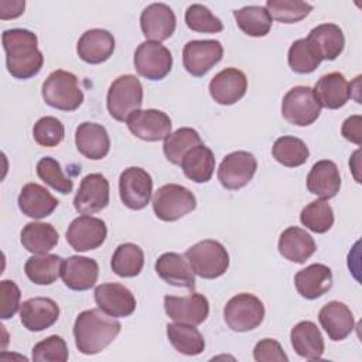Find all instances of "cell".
I'll list each match as a JSON object with an SVG mask.
<instances>
[{"label":"cell","instance_id":"obj_13","mask_svg":"<svg viewBox=\"0 0 362 362\" xmlns=\"http://www.w3.org/2000/svg\"><path fill=\"white\" fill-rule=\"evenodd\" d=\"M257 168L255 156L249 151H233L228 154L218 168V180L226 189L243 188L253 178Z\"/></svg>","mask_w":362,"mask_h":362},{"label":"cell","instance_id":"obj_34","mask_svg":"<svg viewBox=\"0 0 362 362\" xmlns=\"http://www.w3.org/2000/svg\"><path fill=\"white\" fill-rule=\"evenodd\" d=\"M21 245L34 255H45L58 243L59 235L51 223L30 222L21 230Z\"/></svg>","mask_w":362,"mask_h":362},{"label":"cell","instance_id":"obj_25","mask_svg":"<svg viewBox=\"0 0 362 362\" xmlns=\"http://www.w3.org/2000/svg\"><path fill=\"white\" fill-rule=\"evenodd\" d=\"M78 151L89 160H102L110 150V139L102 124L83 122L75 132Z\"/></svg>","mask_w":362,"mask_h":362},{"label":"cell","instance_id":"obj_8","mask_svg":"<svg viewBox=\"0 0 362 362\" xmlns=\"http://www.w3.org/2000/svg\"><path fill=\"white\" fill-rule=\"evenodd\" d=\"M320 113L321 105L310 86H294L283 98L281 115L294 126H310Z\"/></svg>","mask_w":362,"mask_h":362},{"label":"cell","instance_id":"obj_15","mask_svg":"<svg viewBox=\"0 0 362 362\" xmlns=\"http://www.w3.org/2000/svg\"><path fill=\"white\" fill-rule=\"evenodd\" d=\"M129 130L144 141L164 140L171 133V119L167 113L157 109L133 112L127 120Z\"/></svg>","mask_w":362,"mask_h":362},{"label":"cell","instance_id":"obj_1","mask_svg":"<svg viewBox=\"0 0 362 362\" xmlns=\"http://www.w3.org/2000/svg\"><path fill=\"white\" fill-rule=\"evenodd\" d=\"M6 51V65L11 76L30 79L35 76L44 64L42 52L38 49L37 35L25 28L6 30L1 35Z\"/></svg>","mask_w":362,"mask_h":362},{"label":"cell","instance_id":"obj_46","mask_svg":"<svg viewBox=\"0 0 362 362\" xmlns=\"http://www.w3.org/2000/svg\"><path fill=\"white\" fill-rule=\"evenodd\" d=\"M33 136L40 146L55 147L64 140L65 129L59 119L54 116H44L34 124Z\"/></svg>","mask_w":362,"mask_h":362},{"label":"cell","instance_id":"obj_21","mask_svg":"<svg viewBox=\"0 0 362 362\" xmlns=\"http://www.w3.org/2000/svg\"><path fill=\"white\" fill-rule=\"evenodd\" d=\"M59 317L58 304L48 297H34L20 305L21 324L33 332H40L57 322Z\"/></svg>","mask_w":362,"mask_h":362},{"label":"cell","instance_id":"obj_48","mask_svg":"<svg viewBox=\"0 0 362 362\" xmlns=\"http://www.w3.org/2000/svg\"><path fill=\"white\" fill-rule=\"evenodd\" d=\"M20 297H21L20 288L14 281L11 280L0 281V305H1L0 317L3 320H8L17 313L18 307L21 305Z\"/></svg>","mask_w":362,"mask_h":362},{"label":"cell","instance_id":"obj_5","mask_svg":"<svg viewBox=\"0 0 362 362\" xmlns=\"http://www.w3.org/2000/svg\"><path fill=\"white\" fill-rule=\"evenodd\" d=\"M143 105V86L134 75H120L116 78L106 96V106L110 116L117 122H126L127 117L140 110Z\"/></svg>","mask_w":362,"mask_h":362},{"label":"cell","instance_id":"obj_17","mask_svg":"<svg viewBox=\"0 0 362 362\" xmlns=\"http://www.w3.org/2000/svg\"><path fill=\"white\" fill-rule=\"evenodd\" d=\"M95 301L99 310L113 318L129 317L136 310L133 293L120 283H103L95 288Z\"/></svg>","mask_w":362,"mask_h":362},{"label":"cell","instance_id":"obj_2","mask_svg":"<svg viewBox=\"0 0 362 362\" xmlns=\"http://www.w3.org/2000/svg\"><path fill=\"white\" fill-rule=\"evenodd\" d=\"M120 322L106 317L102 310H85L74 324V337L78 351L83 355H96L109 346L120 332Z\"/></svg>","mask_w":362,"mask_h":362},{"label":"cell","instance_id":"obj_39","mask_svg":"<svg viewBox=\"0 0 362 362\" xmlns=\"http://www.w3.org/2000/svg\"><path fill=\"white\" fill-rule=\"evenodd\" d=\"M110 266L120 277H134L144 266V253L136 243H122L116 247Z\"/></svg>","mask_w":362,"mask_h":362},{"label":"cell","instance_id":"obj_45","mask_svg":"<svg viewBox=\"0 0 362 362\" xmlns=\"http://www.w3.org/2000/svg\"><path fill=\"white\" fill-rule=\"evenodd\" d=\"M37 175L45 184H48L51 188H54L61 194L72 192V188H74L72 180L64 175L59 163L52 157H42L37 163Z\"/></svg>","mask_w":362,"mask_h":362},{"label":"cell","instance_id":"obj_40","mask_svg":"<svg viewBox=\"0 0 362 362\" xmlns=\"http://www.w3.org/2000/svg\"><path fill=\"white\" fill-rule=\"evenodd\" d=\"M272 154L274 160L284 167H300L308 160L310 151L301 139L283 136L274 141Z\"/></svg>","mask_w":362,"mask_h":362},{"label":"cell","instance_id":"obj_6","mask_svg":"<svg viewBox=\"0 0 362 362\" xmlns=\"http://www.w3.org/2000/svg\"><path fill=\"white\" fill-rule=\"evenodd\" d=\"M197 206L195 195L178 184L160 187L153 197V211L164 222H174L192 212Z\"/></svg>","mask_w":362,"mask_h":362},{"label":"cell","instance_id":"obj_11","mask_svg":"<svg viewBox=\"0 0 362 362\" xmlns=\"http://www.w3.org/2000/svg\"><path fill=\"white\" fill-rule=\"evenodd\" d=\"M107 235L106 223L90 215L75 218L66 230V242L76 252H88L103 245Z\"/></svg>","mask_w":362,"mask_h":362},{"label":"cell","instance_id":"obj_51","mask_svg":"<svg viewBox=\"0 0 362 362\" xmlns=\"http://www.w3.org/2000/svg\"><path fill=\"white\" fill-rule=\"evenodd\" d=\"M25 7L24 0H1L0 1V18L1 20H8V18H16L23 14Z\"/></svg>","mask_w":362,"mask_h":362},{"label":"cell","instance_id":"obj_10","mask_svg":"<svg viewBox=\"0 0 362 362\" xmlns=\"http://www.w3.org/2000/svg\"><path fill=\"white\" fill-rule=\"evenodd\" d=\"M151 175L140 167H129L119 177V194L122 202L134 211L143 209L151 198Z\"/></svg>","mask_w":362,"mask_h":362},{"label":"cell","instance_id":"obj_47","mask_svg":"<svg viewBox=\"0 0 362 362\" xmlns=\"http://www.w3.org/2000/svg\"><path fill=\"white\" fill-rule=\"evenodd\" d=\"M66 342L59 335H49L40 341L33 348V361H49V362H65L68 361Z\"/></svg>","mask_w":362,"mask_h":362},{"label":"cell","instance_id":"obj_3","mask_svg":"<svg viewBox=\"0 0 362 362\" xmlns=\"http://www.w3.org/2000/svg\"><path fill=\"white\" fill-rule=\"evenodd\" d=\"M42 99L54 109L72 112L83 102V92L78 85V78L72 72L57 69L48 75L41 88Z\"/></svg>","mask_w":362,"mask_h":362},{"label":"cell","instance_id":"obj_31","mask_svg":"<svg viewBox=\"0 0 362 362\" xmlns=\"http://www.w3.org/2000/svg\"><path fill=\"white\" fill-rule=\"evenodd\" d=\"M307 41L315 49L321 61L337 59L345 47V37L342 30L337 24L331 23L320 24L313 28L307 37Z\"/></svg>","mask_w":362,"mask_h":362},{"label":"cell","instance_id":"obj_29","mask_svg":"<svg viewBox=\"0 0 362 362\" xmlns=\"http://www.w3.org/2000/svg\"><path fill=\"white\" fill-rule=\"evenodd\" d=\"M58 204V199L47 188L35 182L25 184L18 195L20 211L34 219H42L51 215Z\"/></svg>","mask_w":362,"mask_h":362},{"label":"cell","instance_id":"obj_49","mask_svg":"<svg viewBox=\"0 0 362 362\" xmlns=\"http://www.w3.org/2000/svg\"><path fill=\"white\" fill-rule=\"evenodd\" d=\"M253 358L257 362H287L288 358L284 354L281 345L272 338H264L259 341L253 349Z\"/></svg>","mask_w":362,"mask_h":362},{"label":"cell","instance_id":"obj_20","mask_svg":"<svg viewBox=\"0 0 362 362\" xmlns=\"http://www.w3.org/2000/svg\"><path fill=\"white\" fill-rule=\"evenodd\" d=\"M99 276L96 260L85 256H69L61 266V279L64 284L75 291H85L95 286Z\"/></svg>","mask_w":362,"mask_h":362},{"label":"cell","instance_id":"obj_30","mask_svg":"<svg viewBox=\"0 0 362 362\" xmlns=\"http://www.w3.org/2000/svg\"><path fill=\"white\" fill-rule=\"evenodd\" d=\"M317 249L314 238L298 226L284 229L279 238V252L283 257L294 263H304Z\"/></svg>","mask_w":362,"mask_h":362},{"label":"cell","instance_id":"obj_19","mask_svg":"<svg viewBox=\"0 0 362 362\" xmlns=\"http://www.w3.org/2000/svg\"><path fill=\"white\" fill-rule=\"evenodd\" d=\"M247 89L246 75L238 68H225L209 82L211 98L219 105H233L240 100Z\"/></svg>","mask_w":362,"mask_h":362},{"label":"cell","instance_id":"obj_22","mask_svg":"<svg viewBox=\"0 0 362 362\" xmlns=\"http://www.w3.org/2000/svg\"><path fill=\"white\" fill-rule=\"evenodd\" d=\"M321 107L339 109L352 96V85L341 72L322 75L313 89Z\"/></svg>","mask_w":362,"mask_h":362},{"label":"cell","instance_id":"obj_12","mask_svg":"<svg viewBox=\"0 0 362 362\" xmlns=\"http://www.w3.org/2000/svg\"><path fill=\"white\" fill-rule=\"evenodd\" d=\"M223 55V47L216 40H192L184 45L182 64L192 76H204Z\"/></svg>","mask_w":362,"mask_h":362},{"label":"cell","instance_id":"obj_38","mask_svg":"<svg viewBox=\"0 0 362 362\" xmlns=\"http://www.w3.org/2000/svg\"><path fill=\"white\" fill-rule=\"evenodd\" d=\"M198 144H202L199 133L191 127H181L164 139L163 151L170 163L181 165L184 156Z\"/></svg>","mask_w":362,"mask_h":362},{"label":"cell","instance_id":"obj_23","mask_svg":"<svg viewBox=\"0 0 362 362\" xmlns=\"http://www.w3.org/2000/svg\"><path fill=\"white\" fill-rule=\"evenodd\" d=\"M318 321L332 341L345 339L355 327L351 308L341 301L327 303L318 313Z\"/></svg>","mask_w":362,"mask_h":362},{"label":"cell","instance_id":"obj_18","mask_svg":"<svg viewBox=\"0 0 362 362\" xmlns=\"http://www.w3.org/2000/svg\"><path fill=\"white\" fill-rule=\"evenodd\" d=\"M177 18L170 6L164 3H153L147 6L140 16V27L146 38L150 41H164L175 31Z\"/></svg>","mask_w":362,"mask_h":362},{"label":"cell","instance_id":"obj_9","mask_svg":"<svg viewBox=\"0 0 362 362\" xmlns=\"http://www.w3.org/2000/svg\"><path fill=\"white\" fill-rule=\"evenodd\" d=\"M134 68L140 76L150 81H160L170 74L173 55L161 42L144 41L136 48Z\"/></svg>","mask_w":362,"mask_h":362},{"label":"cell","instance_id":"obj_4","mask_svg":"<svg viewBox=\"0 0 362 362\" xmlns=\"http://www.w3.org/2000/svg\"><path fill=\"white\" fill-rule=\"evenodd\" d=\"M185 259L194 274L208 280L221 277L229 267V255L225 246L214 239H205L188 247Z\"/></svg>","mask_w":362,"mask_h":362},{"label":"cell","instance_id":"obj_16","mask_svg":"<svg viewBox=\"0 0 362 362\" xmlns=\"http://www.w3.org/2000/svg\"><path fill=\"white\" fill-rule=\"evenodd\" d=\"M109 204V181L102 174H88L82 178L74 198L75 209L82 215H92Z\"/></svg>","mask_w":362,"mask_h":362},{"label":"cell","instance_id":"obj_24","mask_svg":"<svg viewBox=\"0 0 362 362\" xmlns=\"http://www.w3.org/2000/svg\"><path fill=\"white\" fill-rule=\"evenodd\" d=\"M115 51V38L107 30L92 28L85 31L78 44L79 58L88 64H102L112 57Z\"/></svg>","mask_w":362,"mask_h":362},{"label":"cell","instance_id":"obj_35","mask_svg":"<svg viewBox=\"0 0 362 362\" xmlns=\"http://www.w3.org/2000/svg\"><path fill=\"white\" fill-rule=\"evenodd\" d=\"M64 259L57 255H34L24 266L27 277L40 286L52 284L61 276V266Z\"/></svg>","mask_w":362,"mask_h":362},{"label":"cell","instance_id":"obj_44","mask_svg":"<svg viewBox=\"0 0 362 362\" xmlns=\"http://www.w3.org/2000/svg\"><path fill=\"white\" fill-rule=\"evenodd\" d=\"M187 27L195 33H221L223 30L222 21L215 17L204 4H191L185 11Z\"/></svg>","mask_w":362,"mask_h":362},{"label":"cell","instance_id":"obj_43","mask_svg":"<svg viewBox=\"0 0 362 362\" xmlns=\"http://www.w3.org/2000/svg\"><path fill=\"white\" fill-rule=\"evenodd\" d=\"M287 61L294 72L304 75L314 72L320 65L321 58L307 41V38H300L291 44Z\"/></svg>","mask_w":362,"mask_h":362},{"label":"cell","instance_id":"obj_27","mask_svg":"<svg viewBox=\"0 0 362 362\" xmlns=\"http://www.w3.org/2000/svg\"><path fill=\"white\" fill-rule=\"evenodd\" d=\"M307 188L321 199L334 198L341 188V175L337 164L331 160L317 161L307 175Z\"/></svg>","mask_w":362,"mask_h":362},{"label":"cell","instance_id":"obj_33","mask_svg":"<svg viewBox=\"0 0 362 362\" xmlns=\"http://www.w3.org/2000/svg\"><path fill=\"white\" fill-rule=\"evenodd\" d=\"M181 168L187 178L194 182H208L215 170V157L209 147L198 144L191 148L181 161Z\"/></svg>","mask_w":362,"mask_h":362},{"label":"cell","instance_id":"obj_14","mask_svg":"<svg viewBox=\"0 0 362 362\" xmlns=\"http://www.w3.org/2000/svg\"><path fill=\"white\" fill-rule=\"evenodd\" d=\"M164 310L175 322L199 325L208 318L209 303L208 298L199 293H192L184 297L165 296Z\"/></svg>","mask_w":362,"mask_h":362},{"label":"cell","instance_id":"obj_37","mask_svg":"<svg viewBox=\"0 0 362 362\" xmlns=\"http://www.w3.org/2000/svg\"><path fill=\"white\" fill-rule=\"evenodd\" d=\"M238 27L250 37H264L272 28V16L263 6H246L233 11Z\"/></svg>","mask_w":362,"mask_h":362},{"label":"cell","instance_id":"obj_7","mask_svg":"<svg viewBox=\"0 0 362 362\" xmlns=\"http://www.w3.org/2000/svg\"><path fill=\"white\" fill-rule=\"evenodd\" d=\"M223 318L232 331H252L263 322L264 305L256 296L240 293L226 303L223 308Z\"/></svg>","mask_w":362,"mask_h":362},{"label":"cell","instance_id":"obj_28","mask_svg":"<svg viewBox=\"0 0 362 362\" xmlns=\"http://www.w3.org/2000/svg\"><path fill=\"white\" fill-rule=\"evenodd\" d=\"M157 274L168 284L177 287H185L192 290L195 287V277L194 272L185 259L174 252L163 253L154 264Z\"/></svg>","mask_w":362,"mask_h":362},{"label":"cell","instance_id":"obj_32","mask_svg":"<svg viewBox=\"0 0 362 362\" xmlns=\"http://www.w3.org/2000/svg\"><path fill=\"white\" fill-rule=\"evenodd\" d=\"M291 346L296 354L308 361L321 359L324 354V338L313 321H301L291 328Z\"/></svg>","mask_w":362,"mask_h":362},{"label":"cell","instance_id":"obj_41","mask_svg":"<svg viewBox=\"0 0 362 362\" xmlns=\"http://www.w3.org/2000/svg\"><path fill=\"white\" fill-rule=\"evenodd\" d=\"M300 221L307 229L315 233H325L334 225V211L325 199H315L303 208Z\"/></svg>","mask_w":362,"mask_h":362},{"label":"cell","instance_id":"obj_26","mask_svg":"<svg viewBox=\"0 0 362 362\" xmlns=\"http://www.w3.org/2000/svg\"><path fill=\"white\" fill-rule=\"evenodd\" d=\"M294 284L298 294L307 300H315L324 296L332 287V272L328 266L313 263L297 272Z\"/></svg>","mask_w":362,"mask_h":362},{"label":"cell","instance_id":"obj_42","mask_svg":"<svg viewBox=\"0 0 362 362\" xmlns=\"http://www.w3.org/2000/svg\"><path fill=\"white\" fill-rule=\"evenodd\" d=\"M266 8L272 18L291 24L305 18L313 10V6L301 0H267Z\"/></svg>","mask_w":362,"mask_h":362},{"label":"cell","instance_id":"obj_50","mask_svg":"<svg viewBox=\"0 0 362 362\" xmlns=\"http://www.w3.org/2000/svg\"><path fill=\"white\" fill-rule=\"evenodd\" d=\"M361 123H362V119L359 115H355V116H351L348 117L344 123H342V129H341V133L342 136L351 141V143H355V144H361Z\"/></svg>","mask_w":362,"mask_h":362},{"label":"cell","instance_id":"obj_36","mask_svg":"<svg viewBox=\"0 0 362 362\" xmlns=\"http://www.w3.org/2000/svg\"><path fill=\"white\" fill-rule=\"evenodd\" d=\"M167 337L171 345L184 355L195 356L202 354L205 348V339L202 334L195 328V325L189 324H168L167 325Z\"/></svg>","mask_w":362,"mask_h":362}]
</instances>
